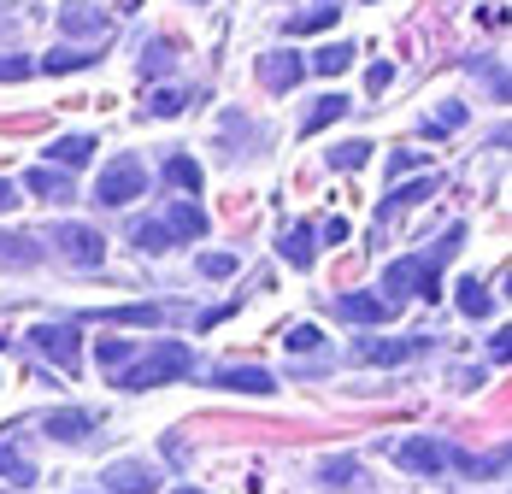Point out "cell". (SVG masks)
<instances>
[{
    "label": "cell",
    "mask_w": 512,
    "mask_h": 494,
    "mask_svg": "<svg viewBox=\"0 0 512 494\" xmlns=\"http://www.w3.org/2000/svg\"><path fill=\"white\" fill-rule=\"evenodd\" d=\"M171 494H201V489H171Z\"/></svg>",
    "instance_id": "b9f144b4"
},
{
    "label": "cell",
    "mask_w": 512,
    "mask_h": 494,
    "mask_svg": "<svg viewBox=\"0 0 512 494\" xmlns=\"http://www.w3.org/2000/svg\"><path fill=\"white\" fill-rule=\"evenodd\" d=\"M142 189H148V171H142V159L118 153V159L101 171V183H95V200H101V206H130V200H142Z\"/></svg>",
    "instance_id": "7a4b0ae2"
},
{
    "label": "cell",
    "mask_w": 512,
    "mask_h": 494,
    "mask_svg": "<svg viewBox=\"0 0 512 494\" xmlns=\"http://www.w3.org/2000/svg\"><path fill=\"white\" fill-rule=\"evenodd\" d=\"M348 236H354L348 218H330V224H324V242H348Z\"/></svg>",
    "instance_id": "ab89813d"
},
{
    "label": "cell",
    "mask_w": 512,
    "mask_h": 494,
    "mask_svg": "<svg viewBox=\"0 0 512 494\" xmlns=\"http://www.w3.org/2000/svg\"><path fill=\"white\" fill-rule=\"evenodd\" d=\"M0 253L6 259H36V247L24 242V236H0Z\"/></svg>",
    "instance_id": "74e56055"
},
{
    "label": "cell",
    "mask_w": 512,
    "mask_h": 494,
    "mask_svg": "<svg viewBox=\"0 0 512 494\" xmlns=\"http://www.w3.org/2000/svg\"><path fill=\"white\" fill-rule=\"evenodd\" d=\"M165 71H171V48H165V42H148V48H142V77H165Z\"/></svg>",
    "instance_id": "d6a6232c"
},
{
    "label": "cell",
    "mask_w": 512,
    "mask_h": 494,
    "mask_svg": "<svg viewBox=\"0 0 512 494\" xmlns=\"http://www.w3.org/2000/svg\"><path fill=\"white\" fill-rule=\"evenodd\" d=\"M53 247H59L71 265H101L106 259V236L89 230V224H59V230H53Z\"/></svg>",
    "instance_id": "5b68a950"
},
{
    "label": "cell",
    "mask_w": 512,
    "mask_h": 494,
    "mask_svg": "<svg viewBox=\"0 0 512 494\" xmlns=\"http://www.w3.org/2000/svg\"><path fill=\"white\" fill-rule=\"evenodd\" d=\"M365 159H371V142H342V148L330 153V165H336V171H359Z\"/></svg>",
    "instance_id": "f1b7e54d"
},
{
    "label": "cell",
    "mask_w": 512,
    "mask_h": 494,
    "mask_svg": "<svg viewBox=\"0 0 512 494\" xmlns=\"http://www.w3.org/2000/svg\"><path fill=\"white\" fill-rule=\"evenodd\" d=\"M424 347H430L424 336H407V342H359L354 359L359 365H407V359H418Z\"/></svg>",
    "instance_id": "52a82bcc"
},
{
    "label": "cell",
    "mask_w": 512,
    "mask_h": 494,
    "mask_svg": "<svg viewBox=\"0 0 512 494\" xmlns=\"http://www.w3.org/2000/svg\"><path fill=\"white\" fill-rule=\"evenodd\" d=\"M401 171H430V159L424 153H395L389 159V177H401Z\"/></svg>",
    "instance_id": "d590c367"
},
{
    "label": "cell",
    "mask_w": 512,
    "mask_h": 494,
    "mask_svg": "<svg viewBox=\"0 0 512 494\" xmlns=\"http://www.w3.org/2000/svg\"><path fill=\"white\" fill-rule=\"evenodd\" d=\"M212 383H218V389H236V395H271V389H277L271 371H259V365H230V371H218Z\"/></svg>",
    "instance_id": "30bf717a"
},
{
    "label": "cell",
    "mask_w": 512,
    "mask_h": 494,
    "mask_svg": "<svg viewBox=\"0 0 512 494\" xmlns=\"http://www.w3.org/2000/svg\"><path fill=\"white\" fill-rule=\"evenodd\" d=\"M395 465L401 471H418V477H442L454 465V447L436 442V436H407V442L395 447Z\"/></svg>",
    "instance_id": "3957f363"
},
{
    "label": "cell",
    "mask_w": 512,
    "mask_h": 494,
    "mask_svg": "<svg viewBox=\"0 0 512 494\" xmlns=\"http://www.w3.org/2000/svg\"><path fill=\"white\" fill-rule=\"evenodd\" d=\"M118 6H142V0H118Z\"/></svg>",
    "instance_id": "7bdbcfd3"
},
{
    "label": "cell",
    "mask_w": 512,
    "mask_h": 494,
    "mask_svg": "<svg viewBox=\"0 0 512 494\" xmlns=\"http://www.w3.org/2000/svg\"><path fill=\"white\" fill-rule=\"evenodd\" d=\"M30 347L42 359H53L65 377H77V324H36L30 330Z\"/></svg>",
    "instance_id": "277c9868"
},
{
    "label": "cell",
    "mask_w": 512,
    "mask_h": 494,
    "mask_svg": "<svg viewBox=\"0 0 512 494\" xmlns=\"http://www.w3.org/2000/svg\"><path fill=\"white\" fill-rule=\"evenodd\" d=\"M30 71H36L30 59H18V53H0V83H24Z\"/></svg>",
    "instance_id": "836d02e7"
},
{
    "label": "cell",
    "mask_w": 512,
    "mask_h": 494,
    "mask_svg": "<svg viewBox=\"0 0 512 494\" xmlns=\"http://www.w3.org/2000/svg\"><path fill=\"white\" fill-rule=\"evenodd\" d=\"M89 430H95V412H77V406H65V412H53V418H48L53 442H83Z\"/></svg>",
    "instance_id": "7c38bea8"
},
{
    "label": "cell",
    "mask_w": 512,
    "mask_h": 494,
    "mask_svg": "<svg viewBox=\"0 0 512 494\" xmlns=\"http://www.w3.org/2000/svg\"><path fill=\"white\" fill-rule=\"evenodd\" d=\"M460 124H465V106H442V118H430V130H442V136L460 130Z\"/></svg>",
    "instance_id": "8d00e7d4"
},
{
    "label": "cell",
    "mask_w": 512,
    "mask_h": 494,
    "mask_svg": "<svg viewBox=\"0 0 512 494\" xmlns=\"http://www.w3.org/2000/svg\"><path fill=\"white\" fill-rule=\"evenodd\" d=\"M236 271V253H201V277H230Z\"/></svg>",
    "instance_id": "e575fe53"
},
{
    "label": "cell",
    "mask_w": 512,
    "mask_h": 494,
    "mask_svg": "<svg viewBox=\"0 0 512 494\" xmlns=\"http://www.w3.org/2000/svg\"><path fill=\"white\" fill-rule=\"evenodd\" d=\"M106 324H148L154 330L159 318H165V306H154V300H136V306H112V312H101Z\"/></svg>",
    "instance_id": "d6986e66"
},
{
    "label": "cell",
    "mask_w": 512,
    "mask_h": 494,
    "mask_svg": "<svg viewBox=\"0 0 512 494\" xmlns=\"http://www.w3.org/2000/svg\"><path fill=\"white\" fill-rule=\"evenodd\" d=\"M48 159L59 165V171H83L89 159H95V136H59L48 148Z\"/></svg>",
    "instance_id": "8fae6325"
},
{
    "label": "cell",
    "mask_w": 512,
    "mask_h": 494,
    "mask_svg": "<svg viewBox=\"0 0 512 494\" xmlns=\"http://www.w3.org/2000/svg\"><path fill=\"white\" fill-rule=\"evenodd\" d=\"M342 112H348V95H318V100H312V112H307V136L330 130V124H336Z\"/></svg>",
    "instance_id": "ac0fdd59"
},
{
    "label": "cell",
    "mask_w": 512,
    "mask_h": 494,
    "mask_svg": "<svg viewBox=\"0 0 512 494\" xmlns=\"http://www.w3.org/2000/svg\"><path fill=\"white\" fill-rule=\"evenodd\" d=\"M336 318L342 324H383V318H395V306L383 295H336Z\"/></svg>",
    "instance_id": "9c48e42d"
},
{
    "label": "cell",
    "mask_w": 512,
    "mask_h": 494,
    "mask_svg": "<svg viewBox=\"0 0 512 494\" xmlns=\"http://www.w3.org/2000/svg\"><path fill=\"white\" fill-rule=\"evenodd\" d=\"M159 224L171 230V242H201V236H206V212H201V200H171V212H165Z\"/></svg>",
    "instance_id": "ba28073f"
},
{
    "label": "cell",
    "mask_w": 512,
    "mask_h": 494,
    "mask_svg": "<svg viewBox=\"0 0 512 494\" xmlns=\"http://www.w3.org/2000/svg\"><path fill=\"white\" fill-rule=\"evenodd\" d=\"M301 77H307L301 53H283V48H277V53H259V83H265L271 95H289Z\"/></svg>",
    "instance_id": "8992f818"
},
{
    "label": "cell",
    "mask_w": 512,
    "mask_h": 494,
    "mask_svg": "<svg viewBox=\"0 0 512 494\" xmlns=\"http://www.w3.org/2000/svg\"><path fill=\"white\" fill-rule=\"evenodd\" d=\"M295 271H307L312 265V224H295V230H283V247H277Z\"/></svg>",
    "instance_id": "e0dca14e"
},
{
    "label": "cell",
    "mask_w": 512,
    "mask_h": 494,
    "mask_svg": "<svg viewBox=\"0 0 512 494\" xmlns=\"http://www.w3.org/2000/svg\"><path fill=\"white\" fill-rule=\"evenodd\" d=\"M95 359H101V371H124L130 365V342H118V336H106V342H95Z\"/></svg>",
    "instance_id": "83f0119b"
},
{
    "label": "cell",
    "mask_w": 512,
    "mask_h": 494,
    "mask_svg": "<svg viewBox=\"0 0 512 494\" xmlns=\"http://www.w3.org/2000/svg\"><path fill=\"white\" fill-rule=\"evenodd\" d=\"M130 242L142 247V253H165V247H171V230H165L159 218H142V224H130Z\"/></svg>",
    "instance_id": "cb8c5ba5"
},
{
    "label": "cell",
    "mask_w": 512,
    "mask_h": 494,
    "mask_svg": "<svg viewBox=\"0 0 512 494\" xmlns=\"http://www.w3.org/2000/svg\"><path fill=\"white\" fill-rule=\"evenodd\" d=\"M59 30H65V36H106V12H95V6L77 0V6L59 12Z\"/></svg>",
    "instance_id": "5bb4252c"
},
{
    "label": "cell",
    "mask_w": 512,
    "mask_h": 494,
    "mask_svg": "<svg viewBox=\"0 0 512 494\" xmlns=\"http://www.w3.org/2000/svg\"><path fill=\"white\" fill-rule=\"evenodd\" d=\"M0 477L24 489V483H36V465H30V459H24L18 447H0Z\"/></svg>",
    "instance_id": "484cf974"
},
{
    "label": "cell",
    "mask_w": 512,
    "mask_h": 494,
    "mask_svg": "<svg viewBox=\"0 0 512 494\" xmlns=\"http://www.w3.org/2000/svg\"><path fill=\"white\" fill-rule=\"evenodd\" d=\"M101 483H112V494H154L159 477L148 471V465H112Z\"/></svg>",
    "instance_id": "4fadbf2b"
},
{
    "label": "cell",
    "mask_w": 512,
    "mask_h": 494,
    "mask_svg": "<svg viewBox=\"0 0 512 494\" xmlns=\"http://www.w3.org/2000/svg\"><path fill=\"white\" fill-rule=\"evenodd\" d=\"M24 189H30V195H42V200H65L71 195V177H65V171H59V165H36V171H30V177H24Z\"/></svg>",
    "instance_id": "9a60e30c"
},
{
    "label": "cell",
    "mask_w": 512,
    "mask_h": 494,
    "mask_svg": "<svg viewBox=\"0 0 512 494\" xmlns=\"http://www.w3.org/2000/svg\"><path fill=\"white\" fill-rule=\"evenodd\" d=\"M283 347H289V353H318V347H324V336H318L312 324H295V330L283 336Z\"/></svg>",
    "instance_id": "4dcf8cb0"
},
{
    "label": "cell",
    "mask_w": 512,
    "mask_h": 494,
    "mask_svg": "<svg viewBox=\"0 0 512 494\" xmlns=\"http://www.w3.org/2000/svg\"><path fill=\"white\" fill-rule=\"evenodd\" d=\"M165 183H177V189L201 195V165H195L189 153H171V159H165Z\"/></svg>",
    "instance_id": "44dd1931"
},
{
    "label": "cell",
    "mask_w": 512,
    "mask_h": 494,
    "mask_svg": "<svg viewBox=\"0 0 512 494\" xmlns=\"http://www.w3.org/2000/svg\"><path fill=\"white\" fill-rule=\"evenodd\" d=\"M189 371H195V353L183 342H154L136 365L118 371V389H165V383H177V377H189Z\"/></svg>",
    "instance_id": "6da1fadb"
},
{
    "label": "cell",
    "mask_w": 512,
    "mask_h": 494,
    "mask_svg": "<svg viewBox=\"0 0 512 494\" xmlns=\"http://www.w3.org/2000/svg\"><path fill=\"white\" fill-rule=\"evenodd\" d=\"M460 312H465V318H489V312H495V295H489L477 277H465V283H460Z\"/></svg>",
    "instance_id": "603a6c76"
},
{
    "label": "cell",
    "mask_w": 512,
    "mask_h": 494,
    "mask_svg": "<svg viewBox=\"0 0 512 494\" xmlns=\"http://www.w3.org/2000/svg\"><path fill=\"white\" fill-rule=\"evenodd\" d=\"M436 183H442V177H436V171H424L418 183H407V189H395V195L383 200V218H389V212H407V206H418L424 195H436Z\"/></svg>",
    "instance_id": "2e32d148"
},
{
    "label": "cell",
    "mask_w": 512,
    "mask_h": 494,
    "mask_svg": "<svg viewBox=\"0 0 512 494\" xmlns=\"http://www.w3.org/2000/svg\"><path fill=\"white\" fill-rule=\"evenodd\" d=\"M83 65H89V53H77V48H53L48 59H42V71H53V77H59V71H83Z\"/></svg>",
    "instance_id": "f546056e"
},
{
    "label": "cell",
    "mask_w": 512,
    "mask_h": 494,
    "mask_svg": "<svg viewBox=\"0 0 512 494\" xmlns=\"http://www.w3.org/2000/svg\"><path fill=\"white\" fill-rule=\"evenodd\" d=\"M454 465H460L465 477H501V471H507V453H489V459H477V453H454Z\"/></svg>",
    "instance_id": "4316f807"
},
{
    "label": "cell",
    "mask_w": 512,
    "mask_h": 494,
    "mask_svg": "<svg viewBox=\"0 0 512 494\" xmlns=\"http://www.w3.org/2000/svg\"><path fill=\"white\" fill-rule=\"evenodd\" d=\"M318 477H324V489H359V459H324L318 465Z\"/></svg>",
    "instance_id": "ffe728a7"
},
{
    "label": "cell",
    "mask_w": 512,
    "mask_h": 494,
    "mask_svg": "<svg viewBox=\"0 0 512 494\" xmlns=\"http://www.w3.org/2000/svg\"><path fill=\"white\" fill-rule=\"evenodd\" d=\"M336 18H342L336 6H312V12H295V18H289V36H312V30H330Z\"/></svg>",
    "instance_id": "d4e9b609"
},
{
    "label": "cell",
    "mask_w": 512,
    "mask_h": 494,
    "mask_svg": "<svg viewBox=\"0 0 512 494\" xmlns=\"http://www.w3.org/2000/svg\"><path fill=\"white\" fill-rule=\"evenodd\" d=\"M12 206H18V189H12V183H0V212H12Z\"/></svg>",
    "instance_id": "60d3db41"
},
{
    "label": "cell",
    "mask_w": 512,
    "mask_h": 494,
    "mask_svg": "<svg viewBox=\"0 0 512 494\" xmlns=\"http://www.w3.org/2000/svg\"><path fill=\"white\" fill-rule=\"evenodd\" d=\"M389 83H395V65H371V77H365V89H371V95H383Z\"/></svg>",
    "instance_id": "f35d334b"
},
{
    "label": "cell",
    "mask_w": 512,
    "mask_h": 494,
    "mask_svg": "<svg viewBox=\"0 0 512 494\" xmlns=\"http://www.w3.org/2000/svg\"><path fill=\"white\" fill-rule=\"evenodd\" d=\"M348 65H354V48H348V42H330V48L312 53V71H318V77H342Z\"/></svg>",
    "instance_id": "7402d4cb"
},
{
    "label": "cell",
    "mask_w": 512,
    "mask_h": 494,
    "mask_svg": "<svg viewBox=\"0 0 512 494\" xmlns=\"http://www.w3.org/2000/svg\"><path fill=\"white\" fill-rule=\"evenodd\" d=\"M183 106H189V100H183V89H159V95L148 100V112H154V118H177Z\"/></svg>",
    "instance_id": "1f68e13d"
}]
</instances>
